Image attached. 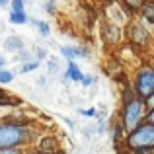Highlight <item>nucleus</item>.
<instances>
[{
    "instance_id": "obj_18",
    "label": "nucleus",
    "mask_w": 154,
    "mask_h": 154,
    "mask_svg": "<svg viewBox=\"0 0 154 154\" xmlns=\"http://www.w3.org/2000/svg\"><path fill=\"white\" fill-rule=\"evenodd\" d=\"M14 80V72L6 70V68H0V84H10Z\"/></svg>"
},
{
    "instance_id": "obj_26",
    "label": "nucleus",
    "mask_w": 154,
    "mask_h": 154,
    "mask_svg": "<svg viewBox=\"0 0 154 154\" xmlns=\"http://www.w3.org/2000/svg\"><path fill=\"white\" fill-rule=\"evenodd\" d=\"M33 53H35V57H37V60H41V59H47V51L43 49V47H37V49H35Z\"/></svg>"
},
{
    "instance_id": "obj_29",
    "label": "nucleus",
    "mask_w": 154,
    "mask_h": 154,
    "mask_svg": "<svg viewBox=\"0 0 154 154\" xmlns=\"http://www.w3.org/2000/svg\"><path fill=\"white\" fill-rule=\"evenodd\" d=\"M146 121H150V123H154V107L148 109V113H146Z\"/></svg>"
},
{
    "instance_id": "obj_24",
    "label": "nucleus",
    "mask_w": 154,
    "mask_h": 154,
    "mask_svg": "<svg viewBox=\"0 0 154 154\" xmlns=\"http://www.w3.org/2000/svg\"><path fill=\"white\" fill-rule=\"evenodd\" d=\"M94 82H96V80H94V76H92V74H84V78H82V86L90 88Z\"/></svg>"
},
{
    "instance_id": "obj_21",
    "label": "nucleus",
    "mask_w": 154,
    "mask_h": 154,
    "mask_svg": "<svg viewBox=\"0 0 154 154\" xmlns=\"http://www.w3.org/2000/svg\"><path fill=\"white\" fill-rule=\"evenodd\" d=\"M10 6H12V10L22 12L23 6H26V0H10Z\"/></svg>"
},
{
    "instance_id": "obj_19",
    "label": "nucleus",
    "mask_w": 154,
    "mask_h": 154,
    "mask_svg": "<svg viewBox=\"0 0 154 154\" xmlns=\"http://www.w3.org/2000/svg\"><path fill=\"white\" fill-rule=\"evenodd\" d=\"M27 148L22 146H10V148H0V154H26Z\"/></svg>"
},
{
    "instance_id": "obj_30",
    "label": "nucleus",
    "mask_w": 154,
    "mask_h": 154,
    "mask_svg": "<svg viewBox=\"0 0 154 154\" xmlns=\"http://www.w3.org/2000/svg\"><path fill=\"white\" fill-rule=\"evenodd\" d=\"M2 66H6V59H2V57H0V68Z\"/></svg>"
},
{
    "instance_id": "obj_25",
    "label": "nucleus",
    "mask_w": 154,
    "mask_h": 154,
    "mask_svg": "<svg viewBox=\"0 0 154 154\" xmlns=\"http://www.w3.org/2000/svg\"><path fill=\"white\" fill-rule=\"evenodd\" d=\"M45 12H49V14H55V10H57V6H55V0H47L45 2Z\"/></svg>"
},
{
    "instance_id": "obj_31",
    "label": "nucleus",
    "mask_w": 154,
    "mask_h": 154,
    "mask_svg": "<svg viewBox=\"0 0 154 154\" xmlns=\"http://www.w3.org/2000/svg\"><path fill=\"white\" fill-rule=\"evenodd\" d=\"M8 4V0H0V6H6Z\"/></svg>"
},
{
    "instance_id": "obj_23",
    "label": "nucleus",
    "mask_w": 154,
    "mask_h": 154,
    "mask_svg": "<svg viewBox=\"0 0 154 154\" xmlns=\"http://www.w3.org/2000/svg\"><path fill=\"white\" fill-rule=\"evenodd\" d=\"M80 113L86 117H98V109L96 107H90V109H80Z\"/></svg>"
},
{
    "instance_id": "obj_8",
    "label": "nucleus",
    "mask_w": 154,
    "mask_h": 154,
    "mask_svg": "<svg viewBox=\"0 0 154 154\" xmlns=\"http://www.w3.org/2000/svg\"><path fill=\"white\" fill-rule=\"evenodd\" d=\"M4 49L10 51V53H18V51L26 49V41H23L22 37H18V35H10V37L4 41Z\"/></svg>"
},
{
    "instance_id": "obj_27",
    "label": "nucleus",
    "mask_w": 154,
    "mask_h": 154,
    "mask_svg": "<svg viewBox=\"0 0 154 154\" xmlns=\"http://www.w3.org/2000/svg\"><path fill=\"white\" fill-rule=\"evenodd\" d=\"M26 154H64V152H41V150H26Z\"/></svg>"
},
{
    "instance_id": "obj_22",
    "label": "nucleus",
    "mask_w": 154,
    "mask_h": 154,
    "mask_svg": "<svg viewBox=\"0 0 154 154\" xmlns=\"http://www.w3.org/2000/svg\"><path fill=\"white\" fill-rule=\"evenodd\" d=\"M49 64H51L49 72H51V74H57V72H59V60H57V59H49Z\"/></svg>"
},
{
    "instance_id": "obj_17",
    "label": "nucleus",
    "mask_w": 154,
    "mask_h": 154,
    "mask_svg": "<svg viewBox=\"0 0 154 154\" xmlns=\"http://www.w3.org/2000/svg\"><path fill=\"white\" fill-rule=\"evenodd\" d=\"M31 23H33L35 27H37V31H39V35H41V37H47V35H49V23L47 22H41V20H31Z\"/></svg>"
},
{
    "instance_id": "obj_9",
    "label": "nucleus",
    "mask_w": 154,
    "mask_h": 154,
    "mask_svg": "<svg viewBox=\"0 0 154 154\" xmlns=\"http://www.w3.org/2000/svg\"><path fill=\"white\" fill-rule=\"evenodd\" d=\"M144 0H121V6H123V10L127 12L129 18H133L135 14H139L140 8H143Z\"/></svg>"
},
{
    "instance_id": "obj_28",
    "label": "nucleus",
    "mask_w": 154,
    "mask_h": 154,
    "mask_svg": "<svg viewBox=\"0 0 154 154\" xmlns=\"http://www.w3.org/2000/svg\"><path fill=\"white\" fill-rule=\"evenodd\" d=\"M144 102H146V105H148V109H150V107H154V94H150V96H148L146 100H144Z\"/></svg>"
},
{
    "instance_id": "obj_6",
    "label": "nucleus",
    "mask_w": 154,
    "mask_h": 154,
    "mask_svg": "<svg viewBox=\"0 0 154 154\" xmlns=\"http://www.w3.org/2000/svg\"><path fill=\"white\" fill-rule=\"evenodd\" d=\"M33 148L41 152H63V144H60V139L53 133H45L39 139L33 140Z\"/></svg>"
},
{
    "instance_id": "obj_1",
    "label": "nucleus",
    "mask_w": 154,
    "mask_h": 154,
    "mask_svg": "<svg viewBox=\"0 0 154 154\" xmlns=\"http://www.w3.org/2000/svg\"><path fill=\"white\" fill-rule=\"evenodd\" d=\"M35 140V131L29 127L14 125L8 121L0 119V148H10V146H22L27 148Z\"/></svg>"
},
{
    "instance_id": "obj_13",
    "label": "nucleus",
    "mask_w": 154,
    "mask_h": 154,
    "mask_svg": "<svg viewBox=\"0 0 154 154\" xmlns=\"http://www.w3.org/2000/svg\"><path fill=\"white\" fill-rule=\"evenodd\" d=\"M0 105H6V107H16V105H22V100L12 98L6 90L0 88Z\"/></svg>"
},
{
    "instance_id": "obj_20",
    "label": "nucleus",
    "mask_w": 154,
    "mask_h": 154,
    "mask_svg": "<svg viewBox=\"0 0 154 154\" xmlns=\"http://www.w3.org/2000/svg\"><path fill=\"white\" fill-rule=\"evenodd\" d=\"M16 59H18V60H23V63H26V60H31V51H27V49L18 51V53H16Z\"/></svg>"
},
{
    "instance_id": "obj_4",
    "label": "nucleus",
    "mask_w": 154,
    "mask_h": 154,
    "mask_svg": "<svg viewBox=\"0 0 154 154\" xmlns=\"http://www.w3.org/2000/svg\"><path fill=\"white\" fill-rule=\"evenodd\" d=\"M131 84H133V88H135L137 96L146 100L150 94H154V66L143 64L140 68H137Z\"/></svg>"
},
{
    "instance_id": "obj_11",
    "label": "nucleus",
    "mask_w": 154,
    "mask_h": 154,
    "mask_svg": "<svg viewBox=\"0 0 154 154\" xmlns=\"http://www.w3.org/2000/svg\"><path fill=\"white\" fill-rule=\"evenodd\" d=\"M66 74H68V78H70L72 82H82V78H84V72L78 68V64H76L74 60H68V64H66Z\"/></svg>"
},
{
    "instance_id": "obj_2",
    "label": "nucleus",
    "mask_w": 154,
    "mask_h": 154,
    "mask_svg": "<svg viewBox=\"0 0 154 154\" xmlns=\"http://www.w3.org/2000/svg\"><path fill=\"white\" fill-rule=\"evenodd\" d=\"M146 113H148V105L143 98H133L129 102H123L119 111V121L125 127V131H133L135 127H139L143 121H146Z\"/></svg>"
},
{
    "instance_id": "obj_7",
    "label": "nucleus",
    "mask_w": 154,
    "mask_h": 154,
    "mask_svg": "<svg viewBox=\"0 0 154 154\" xmlns=\"http://www.w3.org/2000/svg\"><path fill=\"white\" fill-rule=\"evenodd\" d=\"M60 55L68 60H74V59H88L92 51L86 47H60Z\"/></svg>"
},
{
    "instance_id": "obj_32",
    "label": "nucleus",
    "mask_w": 154,
    "mask_h": 154,
    "mask_svg": "<svg viewBox=\"0 0 154 154\" xmlns=\"http://www.w3.org/2000/svg\"><path fill=\"white\" fill-rule=\"evenodd\" d=\"M94 2H103V0H94Z\"/></svg>"
},
{
    "instance_id": "obj_14",
    "label": "nucleus",
    "mask_w": 154,
    "mask_h": 154,
    "mask_svg": "<svg viewBox=\"0 0 154 154\" xmlns=\"http://www.w3.org/2000/svg\"><path fill=\"white\" fill-rule=\"evenodd\" d=\"M10 22H12V23H18V26H23V23L29 22V18H27L26 10H22V12L12 10V12H10Z\"/></svg>"
},
{
    "instance_id": "obj_10",
    "label": "nucleus",
    "mask_w": 154,
    "mask_h": 154,
    "mask_svg": "<svg viewBox=\"0 0 154 154\" xmlns=\"http://www.w3.org/2000/svg\"><path fill=\"white\" fill-rule=\"evenodd\" d=\"M140 18L148 23H154V0H144L143 8H140Z\"/></svg>"
},
{
    "instance_id": "obj_15",
    "label": "nucleus",
    "mask_w": 154,
    "mask_h": 154,
    "mask_svg": "<svg viewBox=\"0 0 154 154\" xmlns=\"http://www.w3.org/2000/svg\"><path fill=\"white\" fill-rule=\"evenodd\" d=\"M123 133H127V131H125V127L121 125V121L111 127V137H113V144H115V146H119V139H121Z\"/></svg>"
},
{
    "instance_id": "obj_5",
    "label": "nucleus",
    "mask_w": 154,
    "mask_h": 154,
    "mask_svg": "<svg viewBox=\"0 0 154 154\" xmlns=\"http://www.w3.org/2000/svg\"><path fill=\"white\" fill-rule=\"evenodd\" d=\"M125 37H127L129 45L137 47V49H146L150 43V31L139 22H129L125 26Z\"/></svg>"
},
{
    "instance_id": "obj_12",
    "label": "nucleus",
    "mask_w": 154,
    "mask_h": 154,
    "mask_svg": "<svg viewBox=\"0 0 154 154\" xmlns=\"http://www.w3.org/2000/svg\"><path fill=\"white\" fill-rule=\"evenodd\" d=\"M2 121H8V123H14V125H22V127H29L31 125V117L29 115H22V113L8 115V117H4Z\"/></svg>"
},
{
    "instance_id": "obj_16",
    "label": "nucleus",
    "mask_w": 154,
    "mask_h": 154,
    "mask_svg": "<svg viewBox=\"0 0 154 154\" xmlns=\"http://www.w3.org/2000/svg\"><path fill=\"white\" fill-rule=\"evenodd\" d=\"M39 68V60L33 59V60H26V63L20 66V74H27V72H33Z\"/></svg>"
},
{
    "instance_id": "obj_3",
    "label": "nucleus",
    "mask_w": 154,
    "mask_h": 154,
    "mask_svg": "<svg viewBox=\"0 0 154 154\" xmlns=\"http://www.w3.org/2000/svg\"><path fill=\"white\" fill-rule=\"evenodd\" d=\"M125 148L129 152L154 150V123L143 121L139 127L129 131L127 137H125Z\"/></svg>"
}]
</instances>
